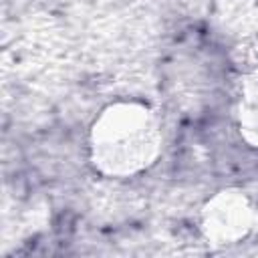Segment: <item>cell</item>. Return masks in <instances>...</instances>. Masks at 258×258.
<instances>
[{
	"label": "cell",
	"mask_w": 258,
	"mask_h": 258,
	"mask_svg": "<svg viewBox=\"0 0 258 258\" xmlns=\"http://www.w3.org/2000/svg\"><path fill=\"white\" fill-rule=\"evenodd\" d=\"M254 224L250 200L238 189H222L202 210V234L214 246H230L244 240Z\"/></svg>",
	"instance_id": "obj_2"
},
{
	"label": "cell",
	"mask_w": 258,
	"mask_h": 258,
	"mask_svg": "<svg viewBox=\"0 0 258 258\" xmlns=\"http://www.w3.org/2000/svg\"><path fill=\"white\" fill-rule=\"evenodd\" d=\"M236 117L242 137L252 147H258V73L244 81L238 97Z\"/></svg>",
	"instance_id": "obj_3"
},
{
	"label": "cell",
	"mask_w": 258,
	"mask_h": 258,
	"mask_svg": "<svg viewBox=\"0 0 258 258\" xmlns=\"http://www.w3.org/2000/svg\"><path fill=\"white\" fill-rule=\"evenodd\" d=\"M159 151L161 123L147 103H111L91 125L89 155L95 169L103 175L131 177L147 171Z\"/></svg>",
	"instance_id": "obj_1"
}]
</instances>
